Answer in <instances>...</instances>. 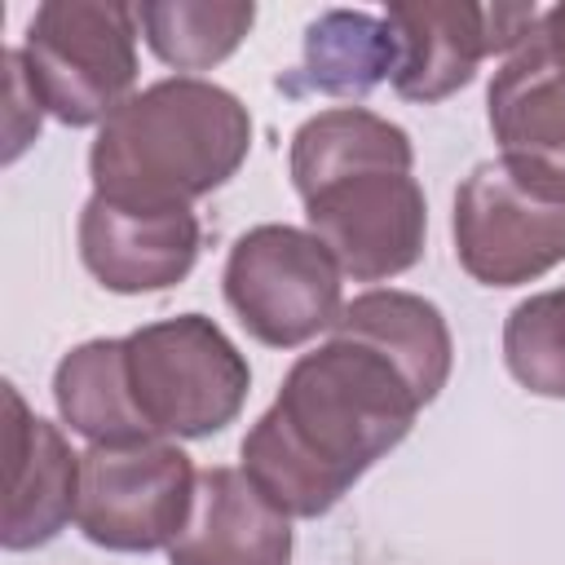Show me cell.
Instances as JSON below:
<instances>
[{
    "mask_svg": "<svg viewBox=\"0 0 565 565\" xmlns=\"http://www.w3.org/2000/svg\"><path fill=\"white\" fill-rule=\"evenodd\" d=\"M124 366L137 415L154 437H207L234 424L247 402V358L203 313L163 318L124 335Z\"/></svg>",
    "mask_w": 565,
    "mask_h": 565,
    "instance_id": "5",
    "label": "cell"
},
{
    "mask_svg": "<svg viewBox=\"0 0 565 565\" xmlns=\"http://www.w3.org/2000/svg\"><path fill=\"white\" fill-rule=\"evenodd\" d=\"M18 53L53 119L66 128L106 124L137 84V4L49 0L31 13Z\"/></svg>",
    "mask_w": 565,
    "mask_h": 565,
    "instance_id": "4",
    "label": "cell"
},
{
    "mask_svg": "<svg viewBox=\"0 0 565 565\" xmlns=\"http://www.w3.org/2000/svg\"><path fill=\"white\" fill-rule=\"evenodd\" d=\"M256 4L243 0H150L137 4V26L159 62L207 71L225 62L252 31Z\"/></svg>",
    "mask_w": 565,
    "mask_h": 565,
    "instance_id": "17",
    "label": "cell"
},
{
    "mask_svg": "<svg viewBox=\"0 0 565 565\" xmlns=\"http://www.w3.org/2000/svg\"><path fill=\"white\" fill-rule=\"evenodd\" d=\"M340 265L331 252L296 225L247 230L225 260V300L252 340L269 349H296L340 318Z\"/></svg>",
    "mask_w": 565,
    "mask_h": 565,
    "instance_id": "7",
    "label": "cell"
},
{
    "mask_svg": "<svg viewBox=\"0 0 565 565\" xmlns=\"http://www.w3.org/2000/svg\"><path fill=\"white\" fill-rule=\"evenodd\" d=\"M79 260L119 296L177 287L199 260V216L190 207H128L93 194L79 212Z\"/></svg>",
    "mask_w": 565,
    "mask_h": 565,
    "instance_id": "10",
    "label": "cell"
},
{
    "mask_svg": "<svg viewBox=\"0 0 565 565\" xmlns=\"http://www.w3.org/2000/svg\"><path fill=\"white\" fill-rule=\"evenodd\" d=\"M397 71V35L384 18L362 9H327L305 31V62L291 88L327 97H362Z\"/></svg>",
    "mask_w": 565,
    "mask_h": 565,
    "instance_id": "16",
    "label": "cell"
},
{
    "mask_svg": "<svg viewBox=\"0 0 565 565\" xmlns=\"http://www.w3.org/2000/svg\"><path fill=\"white\" fill-rule=\"evenodd\" d=\"M486 106L499 159L565 194V79L547 66L534 40L508 53L494 71Z\"/></svg>",
    "mask_w": 565,
    "mask_h": 565,
    "instance_id": "13",
    "label": "cell"
},
{
    "mask_svg": "<svg viewBox=\"0 0 565 565\" xmlns=\"http://www.w3.org/2000/svg\"><path fill=\"white\" fill-rule=\"evenodd\" d=\"M4 406H9V428H4V450H9L4 547L26 552V547H40V543L57 539V530L75 516L79 455L66 446L57 424L26 411V402L13 384H4Z\"/></svg>",
    "mask_w": 565,
    "mask_h": 565,
    "instance_id": "12",
    "label": "cell"
},
{
    "mask_svg": "<svg viewBox=\"0 0 565 565\" xmlns=\"http://www.w3.org/2000/svg\"><path fill=\"white\" fill-rule=\"evenodd\" d=\"M503 362L539 397H565V287L521 300L503 322Z\"/></svg>",
    "mask_w": 565,
    "mask_h": 565,
    "instance_id": "18",
    "label": "cell"
},
{
    "mask_svg": "<svg viewBox=\"0 0 565 565\" xmlns=\"http://www.w3.org/2000/svg\"><path fill=\"white\" fill-rule=\"evenodd\" d=\"M335 340H353L375 349L380 358H388L411 393L419 397V406H428L446 380H450V362H455V344H450V327L441 318V309L415 291H397V287H375L353 296L335 327Z\"/></svg>",
    "mask_w": 565,
    "mask_h": 565,
    "instance_id": "14",
    "label": "cell"
},
{
    "mask_svg": "<svg viewBox=\"0 0 565 565\" xmlns=\"http://www.w3.org/2000/svg\"><path fill=\"white\" fill-rule=\"evenodd\" d=\"M194 463L168 441L88 446L79 455L75 525L106 552H159L181 534L194 503Z\"/></svg>",
    "mask_w": 565,
    "mask_h": 565,
    "instance_id": "8",
    "label": "cell"
},
{
    "mask_svg": "<svg viewBox=\"0 0 565 565\" xmlns=\"http://www.w3.org/2000/svg\"><path fill=\"white\" fill-rule=\"evenodd\" d=\"M450 234L459 265L477 282H534L565 260V194L503 159H486L455 194Z\"/></svg>",
    "mask_w": 565,
    "mask_h": 565,
    "instance_id": "6",
    "label": "cell"
},
{
    "mask_svg": "<svg viewBox=\"0 0 565 565\" xmlns=\"http://www.w3.org/2000/svg\"><path fill=\"white\" fill-rule=\"evenodd\" d=\"M406 375L366 344L327 340L282 375L274 406L247 428V481L282 516H322L415 424Z\"/></svg>",
    "mask_w": 565,
    "mask_h": 565,
    "instance_id": "1",
    "label": "cell"
},
{
    "mask_svg": "<svg viewBox=\"0 0 565 565\" xmlns=\"http://www.w3.org/2000/svg\"><path fill=\"white\" fill-rule=\"evenodd\" d=\"M252 146L247 106L194 75L132 93L88 150L93 194L128 207H190L225 185Z\"/></svg>",
    "mask_w": 565,
    "mask_h": 565,
    "instance_id": "2",
    "label": "cell"
},
{
    "mask_svg": "<svg viewBox=\"0 0 565 565\" xmlns=\"http://www.w3.org/2000/svg\"><path fill=\"white\" fill-rule=\"evenodd\" d=\"M4 71H9V115H4V124H9V150H4V159L13 163L26 150V141L40 132L44 106H40L31 79H26V66H22V53L18 49L4 53Z\"/></svg>",
    "mask_w": 565,
    "mask_h": 565,
    "instance_id": "19",
    "label": "cell"
},
{
    "mask_svg": "<svg viewBox=\"0 0 565 565\" xmlns=\"http://www.w3.org/2000/svg\"><path fill=\"white\" fill-rule=\"evenodd\" d=\"M53 402L57 415L93 446L159 441L137 415L124 366V340H88L71 349L53 371Z\"/></svg>",
    "mask_w": 565,
    "mask_h": 565,
    "instance_id": "15",
    "label": "cell"
},
{
    "mask_svg": "<svg viewBox=\"0 0 565 565\" xmlns=\"http://www.w3.org/2000/svg\"><path fill=\"white\" fill-rule=\"evenodd\" d=\"M415 146L353 150L296 172L309 234L353 282H384L424 256L428 203L411 177Z\"/></svg>",
    "mask_w": 565,
    "mask_h": 565,
    "instance_id": "3",
    "label": "cell"
},
{
    "mask_svg": "<svg viewBox=\"0 0 565 565\" xmlns=\"http://www.w3.org/2000/svg\"><path fill=\"white\" fill-rule=\"evenodd\" d=\"M397 35L393 88L406 102H441L459 93L477 62L516 53L539 26L534 4H468V0H397L384 9Z\"/></svg>",
    "mask_w": 565,
    "mask_h": 565,
    "instance_id": "9",
    "label": "cell"
},
{
    "mask_svg": "<svg viewBox=\"0 0 565 565\" xmlns=\"http://www.w3.org/2000/svg\"><path fill=\"white\" fill-rule=\"evenodd\" d=\"M172 565H291V516H282L243 468H203Z\"/></svg>",
    "mask_w": 565,
    "mask_h": 565,
    "instance_id": "11",
    "label": "cell"
},
{
    "mask_svg": "<svg viewBox=\"0 0 565 565\" xmlns=\"http://www.w3.org/2000/svg\"><path fill=\"white\" fill-rule=\"evenodd\" d=\"M530 40L547 57V66L565 79V4H552L547 13H539V26L530 31Z\"/></svg>",
    "mask_w": 565,
    "mask_h": 565,
    "instance_id": "20",
    "label": "cell"
}]
</instances>
